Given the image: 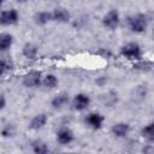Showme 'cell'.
Returning a JSON list of instances; mask_svg holds the SVG:
<instances>
[{"label":"cell","mask_w":154,"mask_h":154,"mask_svg":"<svg viewBox=\"0 0 154 154\" xmlns=\"http://www.w3.org/2000/svg\"><path fill=\"white\" fill-rule=\"evenodd\" d=\"M129 26L135 32H143L147 28V19L143 14H136L129 18Z\"/></svg>","instance_id":"cell-1"},{"label":"cell","mask_w":154,"mask_h":154,"mask_svg":"<svg viewBox=\"0 0 154 154\" xmlns=\"http://www.w3.org/2000/svg\"><path fill=\"white\" fill-rule=\"evenodd\" d=\"M122 54L129 59H137L141 55V48L137 43L130 42L122 48Z\"/></svg>","instance_id":"cell-2"},{"label":"cell","mask_w":154,"mask_h":154,"mask_svg":"<svg viewBox=\"0 0 154 154\" xmlns=\"http://www.w3.org/2000/svg\"><path fill=\"white\" fill-rule=\"evenodd\" d=\"M18 20V13L16 10H8L0 13V24L2 25H11Z\"/></svg>","instance_id":"cell-3"},{"label":"cell","mask_w":154,"mask_h":154,"mask_svg":"<svg viewBox=\"0 0 154 154\" xmlns=\"http://www.w3.org/2000/svg\"><path fill=\"white\" fill-rule=\"evenodd\" d=\"M23 83L26 87H36L41 83V73L37 71H30L23 78Z\"/></svg>","instance_id":"cell-4"},{"label":"cell","mask_w":154,"mask_h":154,"mask_svg":"<svg viewBox=\"0 0 154 154\" xmlns=\"http://www.w3.org/2000/svg\"><path fill=\"white\" fill-rule=\"evenodd\" d=\"M103 24L109 28V29H114L117 28V25L119 24V14L116 10L109 11L105 17H103Z\"/></svg>","instance_id":"cell-5"},{"label":"cell","mask_w":154,"mask_h":154,"mask_svg":"<svg viewBox=\"0 0 154 154\" xmlns=\"http://www.w3.org/2000/svg\"><path fill=\"white\" fill-rule=\"evenodd\" d=\"M89 97L85 94H78L73 99V108L77 111H83L89 106Z\"/></svg>","instance_id":"cell-6"},{"label":"cell","mask_w":154,"mask_h":154,"mask_svg":"<svg viewBox=\"0 0 154 154\" xmlns=\"http://www.w3.org/2000/svg\"><path fill=\"white\" fill-rule=\"evenodd\" d=\"M57 140H58V142L61 143V144H69V143L73 140V134H72V131H71L70 129L63 128V129H60V130L58 131V134H57Z\"/></svg>","instance_id":"cell-7"},{"label":"cell","mask_w":154,"mask_h":154,"mask_svg":"<svg viewBox=\"0 0 154 154\" xmlns=\"http://www.w3.org/2000/svg\"><path fill=\"white\" fill-rule=\"evenodd\" d=\"M85 122L93 129H99V128H101V125L103 123V117L99 113H90V114L87 116Z\"/></svg>","instance_id":"cell-8"},{"label":"cell","mask_w":154,"mask_h":154,"mask_svg":"<svg viewBox=\"0 0 154 154\" xmlns=\"http://www.w3.org/2000/svg\"><path fill=\"white\" fill-rule=\"evenodd\" d=\"M52 19L57 22H67L70 19V13L65 8H55L52 12Z\"/></svg>","instance_id":"cell-9"},{"label":"cell","mask_w":154,"mask_h":154,"mask_svg":"<svg viewBox=\"0 0 154 154\" xmlns=\"http://www.w3.org/2000/svg\"><path fill=\"white\" fill-rule=\"evenodd\" d=\"M129 130H130V128H129V125L125 124V123H117V124H114L113 128H112V132H113L117 137H125V136L128 135Z\"/></svg>","instance_id":"cell-10"},{"label":"cell","mask_w":154,"mask_h":154,"mask_svg":"<svg viewBox=\"0 0 154 154\" xmlns=\"http://www.w3.org/2000/svg\"><path fill=\"white\" fill-rule=\"evenodd\" d=\"M46 122H47V117H46V114H37V116H35L32 119H31V122H30V129H34V130H37V129H41L45 124H46Z\"/></svg>","instance_id":"cell-11"},{"label":"cell","mask_w":154,"mask_h":154,"mask_svg":"<svg viewBox=\"0 0 154 154\" xmlns=\"http://www.w3.org/2000/svg\"><path fill=\"white\" fill-rule=\"evenodd\" d=\"M37 54V47L32 43H26L23 47V55L26 59H35Z\"/></svg>","instance_id":"cell-12"},{"label":"cell","mask_w":154,"mask_h":154,"mask_svg":"<svg viewBox=\"0 0 154 154\" xmlns=\"http://www.w3.org/2000/svg\"><path fill=\"white\" fill-rule=\"evenodd\" d=\"M67 102H69V96L66 94L61 93V94H58L54 96V99L52 100V106L55 108H60V107L65 106Z\"/></svg>","instance_id":"cell-13"},{"label":"cell","mask_w":154,"mask_h":154,"mask_svg":"<svg viewBox=\"0 0 154 154\" xmlns=\"http://www.w3.org/2000/svg\"><path fill=\"white\" fill-rule=\"evenodd\" d=\"M11 45H12V36L10 34H1L0 35V52L8 49Z\"/></svg>","instance_id":"cell-14"},{"label":"cell","mask_w":154,"mask_h":154,"mask_svg":"<svg viewBox=\"0 0 154 154\" xmlns=\"http://www.w3.org/2000/svg\"><path fill=\"white\" fill-rule=\"evenodd\" d=\"M35 20L37 24H46L49 20H52V13L51 12H38L35 16Z\"/></svg>","instance_id":"cell-15"},{"label":"cell","mask_w":154,"mask_h":154,"mask_svg":"<svg viewBox=\"0 0 154 154\" xmlns=\"http://www.w3.org/2000/svg\"><path fill=\"white\" fill-rule=\"evenodd\" d=\"M32 150L37 154H46L48 152V147L42 141H35L32 142Z\"/></svg>","instance_id":"cell-16"},{"label":"cell","mask_w":154,"mask_h":154,"mask_svg":"<svg viewBox=\"0 0 154 154\" xmlns=\"http://www.w3.org/2000/svg\"><path fill=\"white\" fill-rule=\"evenodd\" d=\"M58 83V79L54 75H47L45 78H43V85L47 87V88H54Z\"/></svg>","instance_id":"cell-17"},{"label":"cell","mask_w":154,"mask_h":154,"mask_svg":"<svg viewBox=\"0 0 154 154\" xmlns=\"http://www.w3.org/2000/svg\"><path fill=\"white\" fill-rule=\"evenodd\" d=\"M142 136L146 137V138L149 140V141H153V138H154V132H153V125H152V124H149V125H147L146 128H143V130H142Z\"/></svg>","instance_id":"cell-18"},{"label":"cell","mask_w":154,"mask_h":154,"mask_svg":"<svg viewBox=\"0 0 154 154\" xmlns=\"http://www.w3.org/2000/svg\"><path fill=\"white\" fill-rule=\"evenodd\" d=\"M146 66H152V64H150V63H141V64H137V65H136L137 69H141V70H149V69L146 67Z\"/></svg>","instance_id":"cell-19"},{"label":"cell","mask_w":154,"mask_h":154,"mask_svg":"<svg viewBox=\"0 0 154 154\" xmlns=\"http://www.w3.org/2000/svg\"><path fill=\"white\" fill-rule=\"evenodd\" d=\"M2 135H4V136H11V135H12V129L10 128V125H7V126L2 130Z\"/></svg>","instance_id":"cell-20"},{"label":"cell","mask_w":154,"mask_h":154,"mask_svg":"<svg viewBox=\"0 0 154 154\" xmlns=\"http://www.w3.org/2000/svg\"><path fill=\"white\" fill-rule=\"evenodd\" d=\"M7 67H8V63H6L5 60H1V61H0V75H1V73L4 72V70L7 69Z\"/></svg>","instance_id":"cell-21"},{"label":"cell","mask_w":154,"mask_h":154,"mask_svg":"<svg viewBox=\"0 0 154 154\" xmlns=\"http://www.w3.org/2000/svg\"><path fill=\"white\" fill-rule=\"evenodd\" d=\"M16 1H18V2H24V1H26V0H16Z\"/></svg>","instance_id":"cell-22"},{"label":"cell","mask_w":154,"mask_h":154,"mask_svg":"<svg viewBox=\"0 0 154 154\" xmlns=\"http://www.w3.org/2000/svg\"><path fill=\"white\" fill-rule=\"evenodd\" d=\"M2 1H4V0H0V5H1V4H2Z\"/></svg>","instance_id":"cell-23"}]
</instances>
